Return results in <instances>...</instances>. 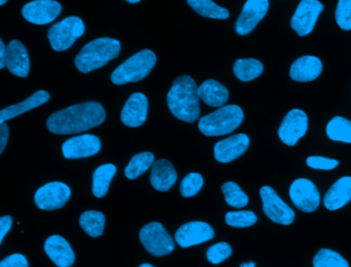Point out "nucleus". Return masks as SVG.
Returning <instances> with one entry per match:
<instances>
[{
    "instance_id": "f257e3e1",
    "label": "nucleus",
    "mask_w": 351,
    "mask_h": 267,
    "mask_svg": "<svg viewBox=\"0 0 351 267\" xmlns=\"http://www.w3.org/2000/svg\"><path fill=\"white\" fill-rule=\"evenodd\" d=\"M106 117V110L100 103H81L53 113L47 121V127L51 133L71 135L98 127Z\"/></svg>"
},
{
    "instance_id": "f03ea898",
    "label": "nucleus",
    "mask_w": 351,
    "mask_h": 267,
    "mask_svg": "<svg viewBox=\"0 0 351 267\" xmlns=\"http://www.w3.org/2000/svg\"><path fill=\"white\" fill-rule=\"evenodd\" d=\"M198 86L191 76L176 78L167 94V104L176 118L194 123L200 115V97Z\"/></svg>"
},
{
    "instance_id": "7ed1b4c3",
    "label": "nucleus",
    "mask_w": 351,
    "mask_h": 267,
    "mask_svg": "<svg viewBox=\"0 0 351 267\" xmlns=\"http://www.w3.org/2000/svg\"><path fill=\"white\" fill-rule=\"evenodd\" d=\"M120 51L121 43L117 39L108 37L94 39L87 43L75 57V66L83 73H90L118 57Z\"/></svg>"
},
{
    "instance_id": "20e7f679",
    "label": "nucleus",
    "mask_w": 351,
    "mask_h": 267,
    "mask_svg": "<svg viewBox=\"0 0 351 267\" xmlns=\"http://www.w3.org/2000/svg\"><path fill=\"white\" fill-rule=\"evenodd\" d=\"M243 119V110L239 106L227 105L200 118L198 127L207 137H219L235 131Z\"/></svg>"
},
{
    "instance_id": "39448f33",
    "label": "nucleus",
    "mask_w": 351,
    "mask_h": 267,
    "mask_svg": "<svg viewBox=\"0 0 351 267\" xmlns=\"http://www.w3.org/2000/svg\"><path fill=\"white\" fill-rule=\"evenodd\" d=\"M157 62L154 51L149 49H143L129 58L121 64L112 73V81L118 86L128 84V82L141 81L149 75Z\"/></svg>"
},
{
    "instance_id": "423d86ee",
    "label": "nucleus",
    "mask_w": 351,
    "mask_h": 267,
    "mask_svg": "<svg viewBox=\"0 0 351 267\" xmlns=\"http://www.w3.org/2000/svg\"><path fill=\"white\" fill-rule=\"evenodd\" d=\"M85 24L79 16H69L49 29L51 47L56 51H66L85 33Z\"/></svg>"
},
{
    "instance_id": "0eeeda50",
    "label": "nucleus",
    "mask_w": 351,
    "mask_h": 267,
    "mask_svg": "<svg viewBox=\"0 0 351 267\" xmlns=\"http://www.w3.org/2000/svg\"><path fill=\"white\" fill-rule=\"evenodd\" d=\"M139 238L145 250L153 256H165L176 248L173 238L159 222H152L143 226L139 232Z\"/></svg>"
},
{
    "instance_id": "6e6552de",
    "label": "nucleus",
    "mask_w": 351,
    "mask_h": 267,
    "mask_svg": "<svg viewBox=\"0 0 351 267\" xmlns=\"http://www.w3.org/2000/svg\"><path fill=\"white\" fill-rule=\"evenodd\" d=\"M265 215L277 224L291 225L295 221V212L287 205L270 186H263L260 190Z\"/></svg>"
},
{
    "instance_id": "1a4fd4ad",
    "label": "nucleus",
    "mask_w": 351,
    "mask_h": 267,
    "mask_svg": "<svg viewBox=\"0 0 351 267\" xmlns=\"http://www.w3.org/2000/svg\"><path fill=\"white\" fill-rule=\"evenodd\" d=\"M289 196L295 207L305 213L316 211L320 205V193L312 181L301 178L293 181Z\"/></svg>"
},
{
    "instance_id": "9d476101",
    "label": "nucleus",
    "mask_w": 351,
    "mask_h": 267,
    "mask_svg": "<svg viewBox=\"0 0 351 267\" xmlns=\"http://www.w3.org/2000/svg\"><path fill=\"white\" fill-rule=\"evenodd\" d=\"M71 188L62 182H51L36 191V205L44 211H55L64 207L71 199Z\"/></svg>"
},
{
    "instance_id": "9b49d317",
    "label": "nucleus",
    "mask_w": 351,
    "mask_h": 267,
    "mask_svg": "<svg viewBox=\"0 0 351 267\" xmlns=\"http://www.w3.org/2000/svg\"><path fill=\"white\" fill-rule=\"evenodd\" d=\"M322 10L324 5L318 0H301L291 18V28L299 36L310 34Z\"/></svg>"
},
{
    "instance_id": "f8f14e48",
    "label": "nucleus",
    "mask_w": 351,
    "mask_h": 267,
    "mask_svg": "<svg viewBox=\"0 0 351 267\" xmlns=\"http://www.w3.org/2000/svg\"><path fill=\"white\" fill-rule=\"evenodd\" d=\"M308 129V116L301 109L289 111L278 129V136L287 146H295Z\"/></svg>"
},
{
    "instance_id": "ddd939ff",
    "label": "nucleus",
    "mask_w": 351,
    "mask_h": 267,
    "mask_svg": "<svg viewBox=\"0 0 351 267\" xmlns=\"http://www.w3.org/2000/svg\"><path fill=\"white\" fill-rule=\"evenodd\" d=\"M269 10V0H247L235 24L236 32L247 35L258 26Z\"/></svg>"
},
{
    "instance_id": "4468645a",
    "label": "nucleus",
    "mask_w": 351,
    "mask_h": 267,
    "mask_svg": "<svg viewBox=\"0 0 351 267\" xmlns=\"http://www.w3.org/2000/svg\"><path fill=\"white\" fill-rule=\"evenodd\" d=\"M215 238V230L209 224L201 221L189 222L178 228L176 233V242L182 248H190Z\"/></svg>"
},
{
    "instance_id": "2eb2a0df",
    "label": "nucleus",
    "mask_w": 351,
    "mask_h": 267,
    "mask_svg": "<svg viewBox=\"0 0 351 267\" xmlns=\"http://www.w3.org/2000/svg\"><path fill=\"white\" fill-rule=\"evenodd\" d=\"M61 10V4L56 0H34L25 4L22 14L32 24L47 25L59 16Z\"/></svg>"
},
{
    "instance_id": "dca6fc26",
    "label": "nucleus",
    "mask_w": 351,
    "mask_h": 267,
    "mask_svg": "<svg viewBox=\"0 0 351 267\" xmlns=\"http://www.w3.org/2000/svg\"><path fill=\"white\" fill-rule=\"evenodd\" d=\"M101 149V142L97 136L82 135L71 138L63 143L62 151L65 158L89 157L95 155Z\"/></svg>"
},
{
    "instance_id": "f3484780",
    "label": "nucleus",
    "mask_w": 351,
    "mask_h": 267,
    "mask_svg": "<svg viewBox=\"0 0 351 267\" xmlns=\"http://www.w3.org/2000/svg\"><path fill=\"white\" fill-rule=\"evenodd\" d=\"M250 140L245 134H237L217 142L215 146V157L217 162H233L241 156L250 147Z\"/></svg>"
},
{
    "instance_id": "a211bd4d",
    "label": "nucleus",
    "mask_w": 351,
    "mask_h": 267,
    "mask_svg": "<svg viewBox=\"0 0 351 267\" xmlns=\"http://www.w3.org/2000/svg\"><path fill=\"white\" fill-rule=\"evenodd\" d=\"M149 101L143 92H134L127 101L121 113L122 123L127 127H137L147 120Z\"/></svg>"
},
{
    "instance_id": "6ab92c4d",
    "label": "nucleus",
    "mask_w": 351,
    "mask_h": 267,
    "mask_svg": "<svg viewBox=\"0 0 351 267\" xmlns=\"http://www.w3.org/2000/svg\"><path fill=\"white\" fill-rule=\"evenodd\" d=\"M45 251L58 267H71L75 263V252L62 236L57 234L50 236L45 242Z\"/></svg>"
},
{
    "instance_id": "aec40b11",
    "label": "nucleus",
    "mask_w": 351,
    "mask_h": 267,
    "mask_svg": "<svg viewBox=\"0 0 351 267\" xmlns=\"http://www.w3.org/2000/svg\"><path fill=\"white\" fill-rule=\"evenodd\" d=\"M5 66L11 73L19 77H26L29 74V57L21 41L14 39L8 45Z\"/></svg>"
},
{
    "instance_id": "412c9836",
    "label": "nucleus",
    "mask_w": 351,
    "mask_h": 267,
    "mask_svg": "<svg viewBox=\"0 0 351 267\" xmlns=\"http://www.w3.org/2000/svg\"><path fill=\"white\" fill-rule=\"evenodd\" d=\"M322 72V61L317 57L303 55L293 62L289 76L295 81L308 82L316 79Z\"/></svg>"
},
{
    "instance_id": "4be33fe9",
    "label": "nucleus",
    "mask_w": 351,
    "mask_h": 267,
    "mask_svg": "<svg viewBox=\"0 0 351 267\" xmlns=\"http://www.w3.org/2000/svg\"><path fill=\"white\" fill-rule=\"evenodd\" d=\"M351 201V177L338 179L324 195V207L328 211H337Z\"/></svg>"
},
{
    "instance_id": "5701e85b",
    "label": "nucleus",
    "mask_w": 351,
    "mask_h": 267,
    "mask_svg": "<svg viewBox=\"0 0 351 267\" xmlns=\"http://www.w3.org/2000/svg\"><path fill=\"white\" fill-rule=\"evenodd\" d=\"M178 180L173 164L167 160L154 162L151 172V184L156 190L168 191Z\"/></svg>"
},
{
    "instance_id": "b1692460",
    "label": "nucleus",
    "mask_w": 351,
    "mask_h": 267,
    "mask_svg": "<svg viewBox=\"0 0 351 267\" xmlns=\"http://www.w3.org/2000/svg\"><path fill=\"white\" fill-rule=\"evenodd\" d=\"M50 100V94L46 90H38L34 92L32 97L26 99L23 102L19 104L12 105V106L7 107L0 111V123H5V120L14 118L18 115L23 114L32 109L36 108V107L42 106L45 103Z\"/></svg>"
},
{
    "instance_id": "393cba45",
    "label": "nucleus",
    "mask_w": 351,
    "mask_h": 267,
    "mask_svg": "<svg viewBox=\"0 0 351 267\" xmlns=\"http://www.w3.org/2000/svg\"><path fill=\"white\" fill-rule=\"evenodd\" d=\"M201 100L211 107H223L229 99L227 88L215 79L203 82L198 88Z\"/></svg>"
},
{
    "instance_id": "a878e982",
    "label": "nucleus",
    "mask_w": 351,
    "mask_h": 267,
    "mask_svg": "<svg viewBox=\"0 0 351 267\" xmlns=\"http://www.w3.org/2000/svg\"><path fill=\"white\" fill-rule=\"evenodd\" d=\"M116 173V166L112 164H102L99 168H96L93 174V186H92V191L96 197L100 199L106 196Z\"/></svg>"
},
{
    "instance_id": "bb28decb",
    "label": "nucleus",
    "mask_w": 351,
    "mask_h": 267,
    "mask_svg": "<svg viewBox=\"0 0 351 267\" xmlns=\"http://www.w3.org/2000/svg\"><path fill=\"white\" fill-rule=\"evenodd\" d=\"M234 73L241 81L248 82L256 79L264 71L262 62L256 59H239L234 64Z\"/></svg>"
},
{
    "instance_id": "cd10ccee",
    "label": "nucleus",
    "mask_w": 351,
    "mask_h": 267,
    "mask_svg": "<svg viewBox=\"0 0 351 267\" xmlns=\"http://www.w3.org/2000/svg\"><path fill=\"white\" fill-rule=\"evenodd\" d=\"M186 1L197 14L204 18H219V20H226L229 18V10L217 5L213 0H186Z\"/></svg>"
},
{
    "instance_id": "c85d7f7f",
    "label": "nucleus",
    "mask_w": 351,
    "mask_h": 267,
    "mask_svg": "<svg viewBox=\"0 0 351 267\" xmlns=\"http://www.w3.org/2000/svg\"><path fill=\"white\" fill-rule=\"evenodd\" d=\"M80 225L92 238L102 236L106 225V216L98 211H87L82 214Z\"/></svg>"
},
{
    "instance_id": "c756f323",
    "label": "nucleus",
    "mask_w": 351,
    "mask_h": 267,
    "mask_svg": "<svg viewBox=\"0 0 351 267\" xmlns=\"http://www.w3.org/2000/svg\"><path fill=\"white\" fill-rule=\"evenodd\" d=\"M155 162V155L152 152H141L131 158L128 166L125 168V176L133 180L145 174Z\"/></svg>"
},
{
    "instance_id": "7c9ffc66",
    "label": "nucleus",
    "mask_w": 351,
    "mask_h": 267,
    "mask_svg": "<svg viewBox=\"0 0 351 267\" xmlns=\"http://www.w3.org/2000/svg\"><path fill=\"white\" fill-rule=\"evenodd\" d=\"M326 131L332 141L351 143V121L344 117L336 116L330 119Z\"/></svg>"
},
{
    "instance_id": "2f4dec72",
    "label": "nucleus",
    "mask_w": 351,
    "mask_h": 267,
    "mask_svg": "<svg viewBox=\"0 0 351 267\" xmlns=\"http://www.w3.org/2000/svg\"><path fill=\"white\" fill-rule=\"evenodd\" d=\"M313 267H350L342 255L330 249H322L314 256Z\"/></svg>"
},
{
    "instance_id": "473e14b6",
    "label": "nucleus",
    "mask_w": 351,
    "mask_h": 267,
    "mask_svg": "<svg viewBox=\"0 0 351 267\" xmlns=\"http://www.w3.org/2000/svg\"><path fill=\"white\" fill-rule=\"evenodd\" d=\"M228 205L235 209H242L248 205V196L243 192L239 185L234 182H227L221 187Z\"/></svg>"
},
{
    "instance_id": "72a5a7b5",
    "label": "nucleus",
    "mask_w": 351,
    "mask_h": 267,
    "mask_svg": "<svg viewBox=\"0 0 351 267\" xmlns=\"http://www.w3.org/2000/svg\"><path fill=\"white\" fill-rule=\"evenodd\" d=\"M258 221L256 214L252 211L229 212L226 214V223L232 227H250Z\"/></svg>"
},
{
    "instance_id": "f704fd0d",
    "label": "nucleus",
    "mask_w": 351,
    "mask_h": 267,
    "mask_svg": "<svg viewBox=\"0 0 351 267\" xmlns=\"http://www.w3.org/2000/svg\"><path fill=\"white\" fill-rule=\"evenodd\" d=\"M203 183H204V180L200 174L191 173L182 179V183H180V193L184 197L194 196L202 188Z\"/></svg>"
},
{
    "instance_id": "c9c22d12",
    "label": "nucleus",
    "mask_w": 351,
    "mask_h": 267,
    "mask_svg": "<svg viewBox=\"0 0 351 267\" xmlns=\"http://www.w3.org/2000/svg\"><path fill=\"white\" fill-rule=\"evenodd\" d=\"M335 18L342 30L351 31V0H339Z\"/></svg>"
},
{
    "instance_id": "e433bc0d",
    "label": "nucleus",
    "mask_w": 351,
    "mask_h": 267,
    "mask_svg": "<svg viewBox=\"0 0 351 267\" xmlns=\"http://www.w3.org/2000/svg\"><path fill=\"white\" fill-rule=\"evenodd\" d=\"M232 255V248L228 242H221L213 244L207 250L206 257L213 264H219Z\"/></svg>"
},
{
    "instance_id": "4c0bfd02",
    "label": "nucleus",
    "mask_w": 351,
    "mask_h": 267,
    "mask_svg": "<svg viewBox=\"0 0 351 267\" xmlns=\"http://www.w3.org/2000/svg\"><path fill=\"white\" fill-rule=\"evenodd\" d=\"M306 164L314 170H330L339 166V162L332 158L322 157V156H309L306 160Z\"/></svg>"
},
{
    "instance_id": "58836bf2",
    "label": "nucleus",
    "mask_w": 351,
    "mask_h": 267,
    "mask_svg": "<svg viewBox=\"0 0 351 267\" xmlns=\"http://www.w3.org/2000/svg\"><path fill=\"white\" fill-rule=\"evenodd\" d=\"M0 267H29V265L23 255L13 254L1 261Z\"/></svg>"
},
{
    "instance_id": "ea45409f",
    "label": "nucleus",
    "mask_w": 351,
    "mask_h": 267,
    "mask_svg": "<svg viewBox=\"0 0 351 267\" xmlns=\"http://www.w3.org/2000/svg\"><path fill=\"white\" fill-rule=\"evenodd\" d=\"M13 219L11 216H3L0 218V244L3 242V238L7 236L8 232L11 230Z\"/></svg>"
},
{
    "instance_id": "a19ab883",
    "label": "nucleus",
    "mask_w": 351,
    "mask_h": 267,
    "mask_svg": "<svg viewBox=\"0 0 351 267\" xmlns=\"http://www.w3.org/2000/svg\"><path fill=\"white\" fill-rule=\"evenodd\" d=\"M9 127H8L7 123H0V154L5 151V146L9 142Z\"/></svg>"
},
{
    "instance_id": "79ce46f5",
    "label": "nucleus",
    "mask_w": 351,
    "mask_h": 267,
    "mask_svg": "<svg viewBox=\"0 0 351 267\" xmlns=\"http://www.w3.org/2000/svg\"><path fill=\"white\" fill-rule=\"evenodd\" d=\"M5 59H7V47L3 40H0V69L7 67L5 66Z\"/></svg>"
},
{
    "instance_id": "37998d69",
    "label": "nucleus",
    "mask_w": 351,
    "mask_h": 267,
    "mask_svg": "<svg viewBox=\"0 0 351 267\" xmlns=\"http://www.w3.org/2000/svg\"><path fill=\"white\" fill-rule=\"evenodd\" d=\"M240 267H256V264L254 262L242 263Z\"/></svg>"
},
{
    "instance_id": "c03bdc74",
    "label": "nucleus",
    "mask_w": 351,
    "mask_h": 267,
    "mask_svg": "<svg viewBox=\"0 0 351 267\" xmlns=\"http://www.w3.org/2000/svg\"><path fill=\"white\" fill-rule=\"evenodd\" d=\"M139 267H155L153 265L149 264V263H145V264L141 265Z\"/></svg>"
},
{
    "instance_id": "a18cd8bd",
    "label": "nucleus",
    "mask_w": 351,
    "mask_h": 267,
    "mask_svg": "<svg viewBox=\"0 0 351 267\" xmlns=\"http://www.w3.org/2000/svg\"><path fill=\"white\" fill-rule=\"evenodd\" d=\"M126 1L130 2V3H137V2L141 1V0H126Z\"/></svg>"
},
{
    "instance_id": "49530a36",
    "label": "nucleus",
    "mask_w": 351,
    "mask_h": 267,
    "mask_svg": "<svg viewBox=\"0 0 351 267\" xmlns=\"http://www.w3.org/2000/svg\"><path fill=\"white\" fill-rule=\"evenodd\" d=\"M8 0H0V5H5L7 3Z\"/></svg>"
}]
</instances>
